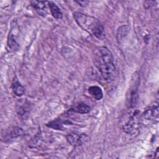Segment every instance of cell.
I'll return each mask as SVG.
<instances>
[{"instance_id":"obj_10","label":"cell","mask_w":159,"mask_h":159,"mask_svg":"<svg viewBox=\"0 0 159 159\" xmlns=\"http://www.w3.org/2000/svg\"><path fill=\"white\" fill-rule=\"evenodd\" d=\"M88 93L93 98L96 100H101L103 98V92L99 86H90L88 88Z\"/></svg>"},{"instance_id":"obj_8","label":"cell","mask_w":159,"mask_h":159,"mask_svg":"<svg viewBox=\"0 0 159 159\" xmlns=\"http://www.w3.org/2000/svg\"><path fill=\"white\" fill-rule=\"evenodd\" d=\"M129 29L130 28L127 25H122L118 28L116 32V40L119 44L128 35Z\"/></svg>"},{"instance_id":"obj_1","label":"cell","mask_w":159,"mask_h":159,"mask_svg":"<svg viewBox=\"0 0 159 159\" xmlns=\"http://www.w3.org/2000/svg\"><path fill=\"white\" fill-rule=\"evenodd\" d=\"M93 61L102 78L107 82L114 80L116 68L111 52L106 47H98L93 52Z\"/></svg>"},{"instance_id":"obj_7","label":"cell","mask_w":159,"mask_h":159,"mask_svg":"<svg viewBox=\"0 0 159 159\" xmlns=\"http://www.w3.org/2000/svg\"><path fill=\"white\" fill-rule=\"evenodd\" d=\"M143 117L147 120H155L158 117V106H153L145 110Z\"/></svg>"},{"instance_id":"obj_4","label":"cell","mask_w":159,"mask_h":159,"mask_svg":"<svg viewBox=\"0 0 159 159\" xmlns=\"http://www.w3.org/2000/svg\"><path fill=\"white\" fill-rule=\"evenodd\" d=\"M47 1H34L31 2L32 6L34 7L37 13L45 17L47 14V11L46 8V3Z\"/></svg>"},{"instance_id":"obj_14","label":"cell","mask_w":159,"mask_h":159,"mask_svg":"<svg viewBox=\"0 0 159 159\" xmlns=\"http://www.w3.org/2000/svg\"><path fill=\"white\" fill-rule=\"evenodd\" d=\"M76 2L77 3H78L80 6H85L88 3V1H76Z\"/></svg>"},{"instance_id":"obj_13","label":"cell","mask_w":159,"mask_h":159,"mask_svg":"<svg viewBox=\"0 0 159 159\" xmlns=\"http://www.w3.org/2000/svg\"><path fill=\"white\" fill-rule=\"evenodd\" d=\"M7 46L9 47V49L14 50V51H15L19 48V44L17 43V41L16 40L14 35L12 34L11 33H9V35L8 36Z\"/></svg>"},{"instance_id":"obj_3","label":"cell","mask_w":159,"mask_h":159,"mask_svg":"<svg viewBox=\"0 0 159 159\" xmlns=\"http://www.w3.org/2000/svg\"><path fill=\"white\" fill-rule=\"evenodd\" d=\"M140 118L139 111H135L129 118L127 122L122 127L123 130L130 134H134L137 132L140 127Z\"/></svg>"},{"instance_id":"obj_6","label":"cell","mask_w":159,"mask_h":159,"mask_svg":"<svg viewBox=\"0 0 159 159\" xmlns=\"http://www.w3.org/2000/svg\"><path fill=\"white\" fill-rule=\"evenodd\" d=\"M86 135H79L75 133L68 134L66 136V139L70 143L73 145H80L82 144L83 142L85 140Z\"/></svg>"},{"instance_id":"obj_12","label":"cell","mask_w":159,"mask_h":159,"mask_svg":"<svg viewBox=\"0 0 159 159\" xmlns=\"http://www.w3.org/2000/svg\"><path fill=\"white\" fill-rule=\"evenodd\" d=\"M73 110L80 114H86L90 111L91 108L88 105L83 102H80L77 106H76L73 109Z\"/></svg>"},{"instance_id":"obj_2","label":"cell","mask_w":159,"mask_h":159,"mask_svg":"<svg viewBox=\"0 0 159 159\" xmlns=\"http://www.w3.org/2000/svg\"><path fill=\"white\" fill-rule=\"evenodd\" d=\"M73 17L77 24L83 30L98 39H102L104 37V29L98 19L78 12L73 14Z\"/></svg>"},{"instance_id":"obj_11","label":"cell","mask_w":159,"mask_h":159,"mask_svg":"<svg viewBox=\"0 0 159 159\" xmlns=\"http://www.w3.org/2000/svg\"><path fill=\"white\" fill-rule=\"evenodd\" d=\"M24 133V131L22 130V129H20L19 127H14L12 129V130L7 134L6 135V140H11L12 139L19 137L22 135Z\"/></svg>"},{"instance_id":"obj_5","label":"cell","mask_w":159,"mask_h":159,"mask_svg":"<svg viewBox=\"0 0 159 159\" xmlns=\"http://www.w3.org/2000/svg\"><path fill=\"white\" fill-rule=\"evenodd\" d=\"M11 88H12L13 93L17 96L20 97V96H22L24 94L25 88L21 84V83L19 81V80L16 76H14L12 80Z\"/></svg>"},{"instance_id":"obj_9","label":"cell","mask_w":159,"mask_h":159,"mask_svg":"<svg viewBox=\"0 0 159 159\" xmlns=\"http://www.w3.org/2000/svg\"><path fill=\"white\" fill-rule=\"evenodd\" d=\"M47 3L52 16L57 19H61L63 17V14L58 6L52 1H47Z\"/></svg>"}]
</instances>
